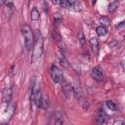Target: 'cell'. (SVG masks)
I'll use <instances>...</instances> for the list:
<instances>
[{"label":"cell","mask_w":125,"mask_h":125,"mask_svg":"<svg viewBox=\"0 0 125 125\" xmlns=\"http://www.w3.org/2000/svg\"><path fill=\"white\" fill-rule=\"evenodd\" d=\"M34 36V40L32 48V61L35 62L41 58L43 52V38L39 30L35 31Z\"/></svg>","instance_id":"cell-1"},{"label":"cell","mask_w":125,"mask_h":125,"mask_svg":"<svg viewBox=\"0 0 125 125\" xmlns=\"http://www.w3.org/2000/svg\"><path fill=\"white\" fill-rule=\"evenodd\" d=\"M21 32L24 39V46L27 51H30L33 48L34 43V33L28 24H24L21 27Z\"/></svg>","instance_id":"cell-2"},{"label":"cell","mask_w":125,"mask_h":125,"mask_svg":"<svg viewBox=\"0 0 125 125\" xmlns=\"http://www.w3.org/2000/svg\"><path fill=\"white\" fill-rule=\"evenodd\" d=\"M49 72L54 83H60L63 80L62 71L56 65H52L49 69Z\"/></svg>","instance_id":"cell-3"},{"label":"cell","mask_w":125,"mask_h":125,"mask_svg":"<svg viewBox=\"0 0 125 125\" xmlns=\"http://www.w3.org/2000/svg\"><path fill=\"white\" fill-rule=\"evenodd\" d=\"M91 76L97 82H101L103 80V68L99 65L95 66L91 71Z\"/></svg>","instance_id":"cell-4"},{"label":"cell","mask_w":125,"mask_h":125,"mask_svg":"<svg viewBox=\"0 0 125 125\" xmlns=\"http://www.w3.org/2000/svg\"><path fill=\"white\" fill-rule=\"evenodd\" d=\"M95 122L100 125L105 124L106 123L107 115L103 108L99 109L97 116L95 118Z\"/></svg>","instance_id":"cell-5"},{"label":"cell","mask_w":125,"mask_h":125,"mask_svg":"<svg viewBox=\"0 0 125 125\" xmlns=\"http://www.w3.org/2000/svg\"><path fill=\"white\" fill-rule=\"evenodd\" d=\"M56 56L62 67L64 68H68L69 67V63L68 60L62 52L60 51H57Z\"/></svg>","instance_id":"cell-6"},{"label":"cell","mask_w":125,"mask_h":125,"mask_svg":"<svg viewBox=\"0 0 125 125\" xmlns=\"http://www.w3.org/2000/svg\"><path fill=\"white\" fill-rule=\"evenodd\" d=\"M13 96V90L10 87H5L2 92V99L3 102L8 103L10 102Z\"/></svg>","instance_id":"cell-7"},{"label":"cell","mask_w":125,"mask_h":125,"mask_svg":"<svg viewBox=\"0 0 125 125\" xmlns=\"http://www.w3.org/2000/svg\"><path fill=\"white\" fill-rule=\"evenodd\" d=\"M61 83L62 90L64 92V95H65L66 98H69L71 96L72 91V89L71 88V85L68 83H67L64 79Z\"/></svg>","instance_id":"cell-8"},{"label":"cell","mask_w":125,"mask_h":125,"mask_svg":"<svg viewBox=\"0 0 125 125\" xmlns=\"http://www.w3.org/2000/svg\"><path fill=\"white\" fill-rule=\"evenodd\" d=\"M49 104L50 102L48 97L46 95L43 94L39 108L46 110L49 107Z\"/></svg>","instance_id":"cell-9"},{"label":"cell","mask_w":125,"mask_h":125,"mask_svg":"<svg viewBox=\"0 0 125 125\" xmlns=\"http://www.w3.org/2000/svg\"><path fill=\"white\" fill-rule=\"evenodd\" d=\"M89 43L91 47V49L93 52L97 50L99 46V41L96 37H93L89 40Z\"/></svg>","instance_id":"cell-10"},{"label":"cell","mask_w":125,"mask_h":125,"mask_svg":"<svg viewBox=\"0 0 125 125\" xmlns=\"http://www.w3.org/2000/svg\"><path fill=\"white\" fill-rule=\"evenodd\" d=\"M96 32L98 36H104L107 33V29L106 27L100 25L97 27L96 29Z\"/></svg>","instance_id":"cell-11"},{"label":"cell","mask_w":125,"mask_h":125,"mask_svg":"<svg viewBox=\"0 0 125 125\" xmlns=\"http://www.w3.org/2000/svg\"><path fill=\"white\" fill-rule=\"evenodd\" d=\"M31 18L32 21H38L40 18V13L36 7H34L31 12Z\"/></svg>","instance_id":"cell-12"},{"label":"cell","mask_w":125,"mask_h":125,"mask_svg":"<svg viewBox=\"0 0 125 125\" xmlns=\"http://www.w3.org/2000/svg\"><path fill=\"white\" fill-rule=\"evenodd\" d=\"M106 104L107 107L111 111H116L118 110L117 105L111 100H107L106 102Z\"/></svg>","instance_id":"cell-13"},{"label":"cell","mask_w":125,"mask_h":125,"mask_svg":"<svg viewBox=\"0 0 125 125\" xmlns=\"http://www.w3.org/2000/svg\"><path fill=\"white\" fill-rule=\"evenodd\" d=\"M99 22L102 25L106 27L108 26L110 24V21L109 19L106 16H102L99 19Z\"/></svg>","instance_id":"cell-14"},{"label":"cell","mask_w":125,"mask_h":125,"mask_svg":"<svg viewBox=\"0 0 125 125\" xmlns=\"http://www.w3.org/2000/svg\"><path fill=\"white\" fill-rule=\"evenodd\" d=\"M77 37L81 44L83 46H84L86 44V41L83 31L82 30H80L77 34Z\"/></svg>","instance_id":"cell-15"},{"label":"cell","mask_w":125,"mask_h":125,"mask_svg":"<svg viewBox=\"0 0 125 125\" xmlns=\"http://www.w3.org/2000/svg\"><path fill=\"white\" fill-rule=\"evenodd\" d=\"M117 8V5L116 3L112 2L109 4L108 7V11L109 13H113L115 11Z\"/></svg>","instance_id":"cell-16"},{"label":"cell","mask_w":125,"mask_h":125,"mask_svg":"<svg viewBox=\"0 0 125 125\" xmlns=\"http://www.w3.org/2000/svg\"><path fill=\"white\" fill-rule=\"evenodd\" d=\"M63 124V121L62 120V119L59 117L58 118H57L55 120V124H56V125H62Z\"/></svg>","instance_id":"cell-17"},{"label":"cell","mask_w":125,"mask_h":125,"mask_svg":"<svg viewBox=\"0 0 125 125\" xmlns=\"http://www.w3.org/2000/svg\"><path fill=\"white\" fill-rule=\"evenodd\" d=\"M115 27L117 28H121L124 27V21H121L118 23H117Z\"/></svg>","instance_id":"cell-18"},{"label":"cell","mask_w":125,"mask_h":125,"mask_svg":"<svg viewBox=\"0 0 125 125\" xmlns=\"http://www.w3.org/2000/svg\"><path fill=\"white\" fill-rule=\"evenodd\" d=\"M114 125H124L125 122L124 121H121V120H118V121H116L113 124Z\"/></svg>","instance_id":"cell-19"},{"label":"cell","mask_w":125,"mask_h":125,"mask_svg":"<svg viewBox=\"0 0 125 125\" xmlns=\"http://www.w3.org/2000/svg\"><path fill=\"white\" fill-rule=\"evenodd\" d=\"M60 1H61V0H53V1H52V2L54 4H60Z\"/></svg>","instance_id":"cell-20"}]
</instances>
